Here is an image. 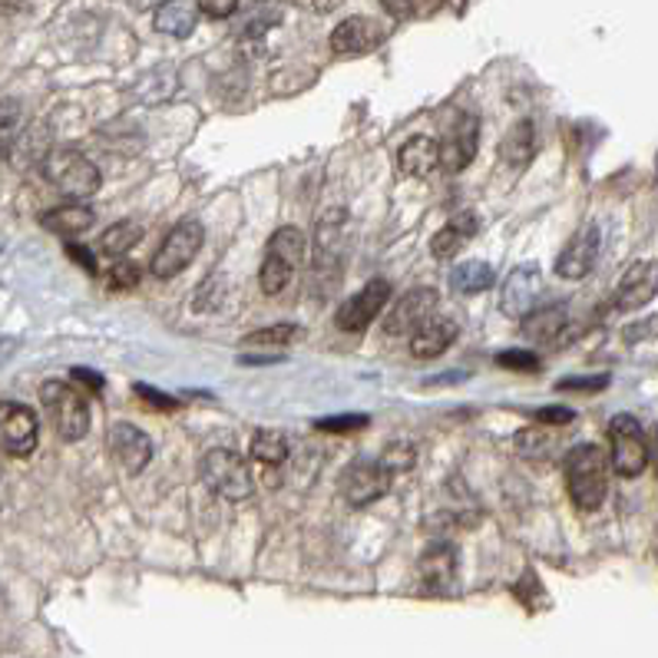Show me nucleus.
Returning a JSON list of instances; mask_svg holds the SVG:
<instances>
[{"label":"nucleus","mask_w":658,"mask_h":658,"mask_svg":"<svg viewBox=\"0 0 658 658\" xmlns=\"http://www.w3.org/2000/svg\"><path fill=\"white\" fill-rule=\"evenodd\" d=\"M563 473H566L569 500L579 510L596 513L605 504V497H609V457L599 443H576L563 457Z\"/></svg>","instance_id":"f257e3e1"},{"label":"nucleus","mask_w":658,"mask_h":658,"mask_svg":"<svg viewBox=\"0 0 658 658\" xmlns=\"http://www.w3.org/2000/svg\"><path fill=\"white\" fill-rule=\"evenodd\" d=\"M41 173L57 193H64L70 199H90L103 186V176L96 170V162H90L73 146H50L44 162H41Z\"/></svg>","instance_id":"f03ea898"},{"label":"nucleus","mask_w":658,"mask_h":658,"mask_svg":"<svg viewBox=\"0 0 658 658\" xmlns=\"http://www.w3.org/2000/svg\"><path fill=\"white\" fill-rule=\"evenodd\" d=\"M41 404L57 430L60 440L77 443L86 437L90 430V407H86V394H80L70 381H44L41 384Z\"/></svg>","instance_id":"7ed1b4c3"},{"label":"nucleus","mask_w":658,"mask_h":658,"mask_svg":"<svg viewBox=\"0 0 658 658\" xmlns=\"http://www.w3.org/2000/svg\"><path fill=\"white\" fill-rule=\"evenodd\" d=\"M203 480L212 493H219L222 500H232V504H242L255 493V480L245 457L229 447H216L203 457Z\"/></svg>","instance_id":"20e7f679"},{"label":"nucleus","mask_w":658,"mask_h":658,"mask_svg":"<svg viewBox=\"0 0 658 658\" xmlns=\"http://www.w3.org/2000/svg\"><path fill=\"white\" fill-rule=\"evenodd\" d=\"M609 463L619 476L632 480L648 466V443L645 430L632 414H615L609 420Z\"/></svg>","instance_id":"39448f33"},{"label":"nucleus","mask_w":658,"mask_h":658,"mask_svg":"<svg viewBox=\"0 0 658 658\" xmlns=\"http://www.w3.org/2000/svg\"><path fill=\"white\" fill-rule=\"evenodd\" d=\"M206 242V229L199 219H183L170 229V235L162 239L159 252L152 255V272L159 278H176L203 249Z\"/></svg>","instance_id":"423d86ee"},{"label":"nucleus","mask_w":658,"mask_h":658,"mask_svg":"<svg viewBox=\"0 0 658 658\" xmlns=\"http://www.w3.org/2000/svg\"><path fill=\"white\" fill-rule=\"evenodd\" d=\"M388 489H391V473L381 466V460L361 457L342 473V497L355 510H365V507L378 504Z\"/></svg>","instance_id":"0eeeda50"},{"label":"nucleus","mask_w":658,"mask_h":658,"mask_svg":"<svg viewBox=\"0 0 658 658\" xmlns=\"http://www.w3.org/2000/svg\"><path fill=\"white\" fill-rule=\"evenodd\" d=\"M41 427L37 414L27 404L18 401H0V447L11 457H31L37 450Z\"/></svg>","instance_id":"6e6552de"},{"label":"nucleus","mask_w":658,"mask_h":658,"mask_svg":"<svg viewBox=\"0 0 658 658\" xmlns=\"http://www.w3.org/2000/svg\"><path fill=\"white\" fill-rule=\"evenodd\" d=\"M388 301H391V285L384 278H374L338 308L335 321H338L342 332H365V327L384 311Z\"/></svg>","instance_id":"1a4fd4ad"},{"label":"nucleus","mask_w":658,"mask_h":658,"mask_svg":"<svg viewBox=\"0 0 658 658\" xmlns=\"http://www.w3.org/2000/svg\"><path fill=\"white\" fill-rule=\"evenodd\" d=\"M434 311H437V291L434 288H411L407 295H401V301L384 318V332L391 338L414 335Z\"/></svg>","instance_id":"9d476101"},{"label":"nucleus","mask_w":658,"mask_h":658,"mask_svg":"<svg viewBox=\"0 0 658 658\" xmlns=\"http://www.w3.org/2000/svg\"><path fill=\"white\" fill-rule=\"evenodd\" d=\"M480 149V119L473 113H460L457 123L447 129V139L440 142V166L450 173H463L476 159Z\"/></svg>","instance_id":"9b49d317"},{"label":"nucleus","mask_w":658,"mask_h":658,"mask_svg":"<svg viewBox=\"0 0 658 658\" xmlns=\"http://www.w3.org/2000/svg\"><path fill=\"white\" fill-rule=\"evenodd\" d=\"M106 447H109V453L116 457V463L126 473H142L149 466V460H152V440L139 427H132L126 420H119V424L109 427Z\"/></svg>","instance_id":"f8f14e48"},{"label":"nucleus","mask_w":658,"mask_h":658,"mask_svg":"<svg viewBox=\"0 0 658 658\" xmlns=\"http://www.w3.org/2000/svg\"><path fill=\"white\" fill-rule=\"evenodd\" d=\"M388 31L371 21V18H348L335 27L332 34V50L342 54V57H361V54H371L384 44Z\"/></svg>","instance_id":"ddd939ff"},{"label":"nucleus","mask_w":658,"mask_h":658,"mask_svg":"<svg viewBox=\"0 0 658 658\" xmlns=\"http://www.w3.org/2000/svg\"><path fill=\"white\" fill-rule=\"evenodd\" d=\"M599 262V229L596 226H586L582 232H576L566 249L556 255V275L559 278H569V281H579L586 278Z\"/></svg>","instance_id":"4468645a"},{"label":"nucleus","mask_w":658,"mask_h":658,"mask_svg":"<svg viewBox=\"0 0 658 658\" xmlns=\"http://www.w3.org/2000/svg\"><path fill=\"white\" fill-rule=\"evenodd\" d=\"M543 291V278H540V268L536 262L530 265H517L510 275H507V285H504V298H500V308L510 314V318H523L527 311L536 308V298Z\"/></svg>","instance_id":"2eb2a0df"},{"label":"nucleus","mask_w":658,"mask_h":658,"mask_svg":"<svg viewBox=\"0 0 658 658\" xmlns=\"http://www.w3.org/2000/svg\"><path fill=\"white\" fill-rule=\"evenodd\" d=\"M420 579L427 592H453L457 589V546L437 540L420 556Z\"/></svg>","instance_id":"dca6fc26"},{"label":"nucleus","mask_w":658,"mask_h":658,"mask_svg":"<svg viewBox=\"0 0 658 658\" xmlns=\"http://www.w3.org/2000/svg\"><path fill=\"white\" fill-rule=\"evenodd\" d=\"M655 285H658L655 262H635V265H628L625 275H622V281L615 285V308L635 311V308L648 304L655 298Z\"/></svg>","instance_id":"f3484780"},{"label":"nucleus","mask_w":658,"mask_h":658,"mask_svg":"<svg viewBox=\"0 0 658 658\" xmlns=\"http://www.w3.org/2000/svg\"><path fill=\"white\" fill-rule=\"evenodd\" d=\"M523 335L540 342V345H563L573 332H569V318L566 308L550 304V308H533L523 318Z\"/></svg>","instance_id":"a211bd4d"},{"label":"nucleus","mask_w":658,"mask_h":658,"mask_svg":"<svg viewBox=\"0 0 658 658\" xmlns=\"http://www.w3.org/2000/svg\"><path fill=\"white\" fill-rule=\"evenodd\" d=\"M440 166V142L434 136H411L397 152V173L407 180H424Z\"/></svg>","instance_id":"6ab92c4d"},{"label":"nucleus","mask_w":658,"mask_h":658,"mask_svg":"<svg viewBox=\"0 0 658 658\" xmlns=\"http://www.w3.org/2000/svg\"><path fill=\"white\" fill-rule=\"evenodd\" d=\"M457 335H460V327H457V321H450V318H427L417 332L411 335V355L414 358H440L453 342H457Z\"/></svg>","instance_id":"aec40b11"},{"label":"nucleus","mask_w":658,"mask_h":658,"mask_svg":"<svg viewBox=\"0 0 658 658\" xmlns=\"http://www.w3.org/2000/svg\"><path fill=\"white\" fill-rule=\"evenodd\" d=\"M345 255V212H327L318 222V245H314V272H338Z\"/></svg>","instance_id":"412c9836"},{"label":"nucleus","mask_w":658,"mask_h":658,"mask_svg":"<svg viewBox=\"0 0 658 658\" xmlns=\"http://www.w3.org/2000/svg\"><path fill=\"white\" fill-rule=\"evenodd\" d=\"M476 229H480L476 212H460V216H453V219L430 239V255L440 258V262L453 258V255L476 235Z\"/></svg>","instance_id":"4be33fe9"},{"label":"nucleus","mask_w":658,"mask_h":658,"mask_svg":"<svg viewBox=\"0 0 658 658\" xmlns=\"http://www.w3.org/2000/svg\"><path fill=\"white\" fill-rule=\"evenodd\" d=\"M199 24L196 0H162L155 8V31L170 37H189Z\"/></svg>","instance_id":"5701e85b"},{"label":"nucleus","mask_w":658,"mask_h":658,"mask_svg":"<svg viewBox=\"0 0 658 658\" xmlns=\"http://www.w3.org/2000/svg\"><path fill=\"white\" fill-rule=\"evenodd\" d=\"M47 149H50V129L44 123H27L21 129V136L14 139L8 159L14 162L18 170H31V166H41Z\"/></svg>","instance_id":"b1692460"},{"label":"nucleus","mask_w":658,"mask_h":658,"mask_svg":"<svg viewBox=\"0 0 658 658\" xmlns=\"http://www.w3.org/2000/svg\"><path fill=\"white\" fill-rule=\"evenodd\" d=\"M533 152H536V126H533V119L513 123L507 139L500 142V162H507V166H513L520 173V170L530 166Z\"/></svg>","instance_id":"393cba45"},{"label":"nucleus","mask_w":658,"mask_h":658,"mask_svg":"<svg viewBox=\"0 0 658 658\" xmlns=\"http://www.w3.org/2000/svg\"><path fill=\"white\" fill-rule=\"evenodd\" d=\"M93 209L90 206H80V203H67V206H57L50 212L41 216V226L54 235H64V239H73V235H83L90 226H93Z\"/></svg>","instance_id":"a878e982"},{"label":"nucleus","mask_w":658,"mask_h":658,"mask_svg":"<svg viewBox=\"0 0 658 658\" xmlns=\"http://www.w3.org/2000/svg\"><path fill=\"white\" fill-rule=\"evenodd\" d=\"M304 252H308V239H304V232L295 229V226H281V229H275V235L268 239V255L281 258V262L291 265V268L301 265Z\"/></svg>","instance_id":"bb28decb"},{"label":"nucleus","mask_w":658,"mask_h":658,"mask_svg":"<svg viewBox=\"0 0 658 658\" xmlns=\"http://www.w3.org/2000/svg\"><path fill=\"white\" fill-rule=\"evenodd\" d=\"M493 281H497V275H493V268L486 262H463L450 275V285L460 295H480V291L493 288Z\"/></svg>","instance_id":"cd10ccee"},{"label":"nucleus","mask_w":658,"mask_h":658,"mask_svg":"<svg viewBox=\"0 0 658 658\" xmlns=\"http://www.w3.org/2000/svg\"><path fill=\"white\" fill-rule=\"evenodd\" d=\"M27 126V113L21 100H0V162L8 159L14 139L21 136V129Z\"/></svg>","instance_id":"c85d7f7f"},{"label":"nucleus","mask_w":658,"mask_h":658,"mask_svg":"<svg viewBox=\"0 0 658 658\" xmlns=\"http://www.w3.org/2000/svg\"><path fill=\"white\" fill-rule=\"evenodd\" d=\"M249 453H252L258 463H265V466H278V463L288 460L291 447H288V437H285L281 430H258V434L252 437Z\"/></svg>","instance_id":"c756f323"},{"label":"nucleus","mask_w":658,"mask_h":658,"mask_svg":"<svg viewBox=\"0 0 658 658\" xmlns=\"http://www.w3.org/2000/svg\"><path fill=\"white\" fill-rule=\"evenodd\" d=\"M304 332L298 324H288V321H281V324H272V327H258V332H252V335H245L242 338V348H288L291 342H298Z\"/></svg>","instance_id":"7c9ffc66"},{"label":"nucleus","mask_w":658,"mask_h":658,"mask_svg":"<svg viewBox=\"0 0 658 658\" xmlns=\"http://www.w3.org/2000/svg\"><path fill=\"white\" fill-rule=\"evenodd\" d=\"M139 239H142V226L123 219V222H116V226H109V229L103 232V239H100V252L109 255V258H119V255H126Z\"/></svg>","instance_id":"2f4dec72"},{"label":"nucleus","mask_w":658,"mask_h":658,"mask_svg":"<svg viewBox=\"0 0 658 658\" xmlns=\"http://www.w3.org/2000/svg\"><path fill=\"white\" fill-rule=\"evenodd\" d=\"M291 275H295L291 265H285V262L275 258V255H265V262H262V275H258V285H262L265 295H281V291L288 288Z\"/></svg>","instance_id":"473e14b6"},{"label":"nucleus","mask_w":658,"mask_h":658,"mask_svg":"<svg viewBox=\"0 0 658 658\" xmlns=\"http://www.w3.org/2000/svg\"><path fill=\"white\" fill-rule=\"evenodd\" d=\"M381 460V466L394 476V473H404V470H411L414 466V460H417V450H414V443L411 440H394V443H388L384 447V453L378 457Z\"/></svg>","instance_id":"72a5a7b5"},{"label":"nucleus","mask_w":658,"mask_h":658,"mask_svg":"<svg viewBox=\"0 0 658 658\" xmlns=\"http://www.w3.org/2000/svg\"><path fill=\"white\" fill-rule=\"evenodd\" d=\"M384 11L397 21H411V18H427L434 14L443 0H381Z\"/></svg>","instance_id":"f704fd0d"},{"label":"nucleus","mask_w":658,"mask_h":658,"mask_svg":"<svg viewBox=\"0 0 658 658\" xmlns=\"http://www.w3.org/2000/svg\"><path fill=\"white\" fill-rule=\"evenodd\" d=\"M517 450L523 457H546L553 453V434H546L543 427H523L517 434Z\"/></svg>","instance_id":"c9c22d12"},{"label":"nucleus","mask_w":658,"mask_h":658,"mask_svg":"<svg viewBox=\"0 0 658 658\" xmlns=\"http://www.w3.org/2000/svg\"><path fill=\"white\" fill-rule=\"evenodd\" d=\"M139 285V265L129 262L126 255L116 258V265H109V278H106V288L109 291H132Z\"/></svg>","instance_id":"e433bc0d"},{"label":"nucleus","mask_w":658,"mask_h":658,"mask_svg":"<svg viewBox=\"0 0 658 658\" xmlns=\"http://www.w3.org/2000/svg\"><path fill=\"white\" fill-rule=\"evenodd\" d=\"M368 424H371L368 414H342V417H321V420H314V427L327 430V434H348V430H361Z\"/></svg>","instance_id":"4c0bfd02"},{"label":"nucleus","mask_w":658,"mask_h":658,"mask_svg":"<svg viewBox=\"0 0 658 658\" xmlns=\"http://www.w3.org/2000/svg\"><path fill=\"white\" fill-rule=\"evenodd\" d=\"M497 365L507 371H517V374H530L540 368V358L533 351H504V355H497Z\"/></svg>","instance_id":"58836bf2"},{"label":"nucleus","mask_w":658,"mask_h":658,"mask_svg":"<svg viewBox=\"0 0 658 658\" xmlns=\"http://www.w3.org/2000/svg\"><path fill=\"white\" fill-rule=\"evenodd\" d=\"M199 14L212 18V21H226L239 11V0H196Z\"/></svg>","instance_id":"ea45409f"},{"label":"nucleus","mask_w":658,"mask_h":658,"mask_svg":"<svg viewBox=\"0 0 658 658\" xmlns=\"http://www.w3.org/2000/svg\"><path fill=\"white\" fill-rule=\"evenodd\" d=\"M609 388V374L599 378H566L556 384V391H605Z\"/></svg>","instance_id":"a19ab883"},{"label":"nucleus","mask_w":658,"mask_h":658,"mask_svg":"<svg viewBox=\"0 0 658 658\" xmlns=\"http://www.w3.org/2000/svg\"><path fill=\"white\" fill-rule=\"evenodd\" d=\"M136 394L146 397L149 407H155V411H176V407H180V401H173L170 394H162V391H155V388H149V384H136Z\"/></svg>","instance_id":"79ce46f5"},{"label":"nucleus","mask_w":658,"mask_h":658,"mask_svg":"<svg viewBox=\"0 0 658 658\" xmlns=\"http://www.w3.org/2000/svg\"><path fill=\"white\" fill-rule=\"evenodd\" d=\"M573 420H576V414L569 407H543V411H536V424H543V427H563V424H573Z\"/></svg>","instance_id":"37998d69"},{"label":"nucleus","mask_w":658,"mask_h":658,"mask_svg":"<svg viewBox=\"0 0 658 658\" xmlns=\"http://www.w3.org/2000/svg\"><path fill=\"white\" fill-rule=\"evenodd\" d=\"M67 255H70L80 268H86L90 275L100 272V265H96V258H93V252H90L86 245H80V242H67Z\"/></svg>","instance_id":"c03bdc74"},{"label":"nucleus","mask_w":658,"mask_h":658,"mask_svg":"<svg viewBox=\"0 0 658 658\" xmlns=\"http://www.w3.org/2000/svg\"><path fill=\"white\" fill-rule=\"evenodd\" d=\"M73 374H77V381L90 384L93 391H103V378H96V371H86V368H77Z\"/></svg>","instance_id":"a18cd8bd"},{"label":"nucleus","mask_w":658,"mask_h":658,"mask_svg":"<svg viewBox=\"0 0 658 658\" xmlns=\"http://www.w3.org/2000/svg\"><path fill=\"white\" fill-rule=\"evenodd\" d=\"M31 4V0H0V14H18Z\"/></svg>","instance_id":"49530a36"},{"label":"nucleus","mask_w":658,"mask_h":658,"mask_svg":"<svg viewBox=\"0 0 658 658\" xmlns=\"http://www.w3.org/2000/svg\"><path fill=\"white\" fill-rule=\"evenodd\" d=\"M132 4H136V8H149V4H152V0H132Z\"/></svg>","instance_id":"de8ad7c7"}]
</instances>
